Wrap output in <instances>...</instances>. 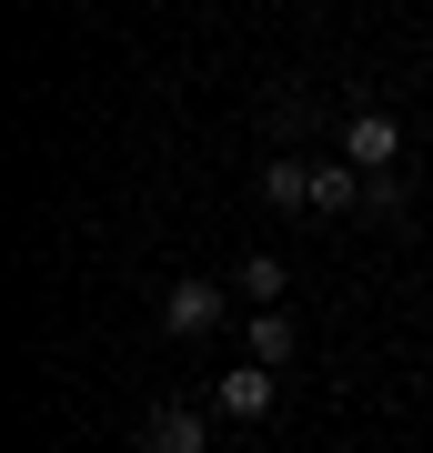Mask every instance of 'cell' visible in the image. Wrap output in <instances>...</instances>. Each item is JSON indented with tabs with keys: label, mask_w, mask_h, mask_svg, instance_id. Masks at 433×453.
Returning a JSON list of instances; mask_svg holds the SVG:
<instances>
[{
	"label": "cell",
	"mask_w": 433,
	"mask_h": 453,
	"mask_svg": "<svg viewBox=\"0 0 433 453\" xmlns=\"http://www.w3.org/2000/svg\"><path fill=\"white\" fill-rule=\"evenodd\" d=\"M262 202L273 211H313V162H262Z\"/></svg>",
	"instance_id": "obj_5"
},
{
	"label": "cell",
	"mask_w": 433,
	"mask_h": 453,
	"mask_svg": "<svg viewBox=\"0 0 433 453\" xmlns=\"http://www.w3.org/2000/svg\"><path fill=\"white\" fill-rule=\"evenodd\" d=\"M242 303H282V262H273V252L242 262Z\"/></svg>",
	"instance_id": "obj_8"
},
{
	"label": "cell",
	"mask_w": 433,
	"mask_h": 453,
	"mask_svg": "<svg viewBox=\"0 0 433 453\" xmlns=\"http://www.w3.org/2000/svg\"><path fill=\"white\" fill-rule=\"evenodd\" d=\"M363 211H403V181L393 172H363Z\"/></svg>",
	"instance_id": "obj_9"
},
{
	"label": "cell",
	"mask_w": 433,
	"mask_h": 453,
	"mask_svg": "<svg viewBox=\"0 0 433 453\" xmlns=\"http://www.w3.org/2000/svg\"><path fill=\"white\" fill-rule=\"evenodd\" d=\"M212 323H222V292H212V282H172V292H161V333L202 342Z\"/></svg>",
	"instance_id": "obj_1"
},
{
	"label": "cell",
	"mask_w": 433,
	"mask_h": 453,
	"mask_svg": "<svg viewBox=\"0 0 433 453\" xmlns=\"http://www.w3.org/2000/svg\"><path fill=\"white\" fill-rule=\"evenodd\" d=\"M212 403H222L232 423H262V413L282 403V393H273V363H232V372H222V393H212Z\"/></svg>",
	"instance_id": "obj_2"
},
{
	"label": "cell",
	"mask_w": 433,
	"mask_h": 453,
	"mask_svg": "<svg viewBox=\"0 0 433 453\" xmlns=\"http://www.w3.org/2000/svg\"><path fill=\"white\" fill-rule=\"evenodd\" d=\"M363 202V172L353 162H313V211H353Z\"/></svg>",
	"instance_id": "obj_7"
},
{
	"label": "cell",
	"mask_w": 433,
	"mask_h": 453,
	"mask_svg": "<svg viewBox=\"0 0 433 453\" xmlns=\"http://www.w3.org/2000/svg\"><path fill=\"white\" fill-rule=\"evenodd\" d=\"M142 453H202V413H192V403H161V413L142 423Z\"/></svg>",
	"instance_id": "obj_4"
},
{
	"label": "cell",
	"mask_w": 433,
	"mask_h": 453,
	"mask_svg": "<svg viewBox=\"0 0 433 453\" xmlns=\"http://www.w3.org/2000/svg\"><path fill=\"white\" fill-rule=\"evenodd\" d=\"M393 151H403L393 111H353V131H343V162H353V172H393Z\"/></svg>",
	"instance_id": "obj_3"
},
{
	"label": "cell",
	"mask_w": 433,
	"mask_h": 453,
	"mask_svg": "<svg viewBox=\"0 0 433 453\" xmlns=\"http://www.w3.org/2000/svg\"><path fill=\"white\" fill-rule=\"evenodd\" d=\"M292 353H303V333H292V312H252V363H292Z\"/></svg>",
	"instance_id": "obj_6"
}]
</instances>
